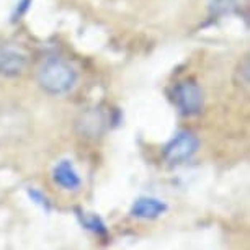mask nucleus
Instances as JSON below:
<instances>
[{
	"mask_svg": "<svg viewBox=\"0 0 250 250\" xmlns=\"http://www.w3.org/2000/svg\"><path fill=\"white\" fill-rule=\"evenodd\" d=\"M200 141L191 131L182 129L173 136L172 141L164 147V159L170 165H180L188 162L198 152Z\"/></svg>",
	"mask_w": 250,
	"mask_h": 250,
	"instance_id": "obj_3",
	"label": "nucleus"
},
{
	"mask_svg": "<svg viewBox=\"0 0 250 250\" xmlns=\"http://www.w3.org/2000/svg\"><path fill=\"white\" fill-rule=\"evenodd\" d=\"M26 65H28V58L20 49L10 48V46L0 48V75L15 77V75L23 74Z\"/></svg>",
	"mask_w": 250,
	"mask_h": 250,
	"instance_id": "obj_5",
	"label": "nucleus"
},
{
	"mask_svg": "<svg viewBox=\"0 0 250 250\" xmlns=\"http://www.w3.org/2000/svg\"><path fill=\"white\" fill-rule=\"evenodd\" d=\"M77 216L80 219V224H82L85 229L92 230V232H95L98 235H106L108 229H106L105 223H103V219L98 214H87V213H82L80 209H77Z\"/></svg>",
	"mask_w": 250,
	"mask_h": 250,
	"instance_id": "obj_9",
	"label": "nucleus"
},
{
	"mask_svg": "<svg viewBox=\"0 0 250 250\" xmlns=\"http://www.w3.org/2000/svg\"><path fill=\"white\" fill-rule=\"evenodd\" d=\"M170 97L182 116H196L203 111V106H205V97H203L201 87L191 79L175 83Z\"/></svg>",
	"mask_w": 250,
	"mask_h": 250,
	"instance_id": "obj_2",
	"label": "nucleus"
},
{
	"mask_svg": "<svg viewBox=\"0 0 250 250\" xmlns=\"http://www.w3.org/2000/svg\"><path fill=\"white\" fill-rule=\"evenodd\" d=\"M239 0H209V17L221 18L239 10Z\"/></svg>",
	"mask_w": 250,
	"mask_h": 250,
	"instance_id": "obj_8",
	"label": "nucleus"
},
{
	"mask_svg": "<svg viewBox=\"0 0 250 250\" xmlns=\"http://www.w3.org/2000/svg\"><path fill=\"white\" fill-rule=\"evenodd\" d=\"M53 182L67 191L79 190L80 185H82V180H80L74 164L67 159L61 160V162L53 168Z\"/></svg>",
	"mask_w": 250,
	"mask_h": 250,
	"instance_id": "obj_7",
	"label": "nucleus"
},
{
	"mask_svg": "<svg viewBox=\"0 0 250 250\" xmlns=\"http://www.w3.org/2000/svg\"><path fill=\"white\" fill-rule=\"evenodd\" d=\"M110 121L111 118L102 108H90V110H87L79 116L77 123H75V129L80 134V138L95 141L102 138Z\"/></svg>",
	"mask_w": 250,
	"mask_h": 250,
	"instance_id": "obj_4",
	"label": "nucleus"
},
{
	"mask_svg": "<svg viewBox=\"0 0 250 250\" xmlns=\"http://www.w3.org/2000/svg\"><path fill=\"white\" fill-rule=\"evenodd\" d=\"M77 82L74 65L61 58H51L41 65L38 72V83L49 95H64L72 90Z\"/></svg>",
	"mask_w": 250,
	"mask_h": 250,
	"instance_id": "obj_1",
	"label": "nucleus"
},
{
	"mask_svg": "<svg viewBox=\"0 0 250 250\" xmlns=\"http://www.w3.org/2000/svg\"><path fill=\"white\" fill-rule=\"evenodd\" d=\"M235 83L244 88L249 87V82H250V62H249V58H245L242 62L237 65V70H235Z\"/></svg>",
	"mask_w": 250,
	"mask_h": 250,
	"instance_id": "obj_10",
	"label": "nucleus"
},
{
	"mask_svg": "<svg viewBox=\"0 0 250 250\" xmlns=\"http://www.w3.org/2000/svg\"><path fill=\"white\" fill-rule=\"evenodd\" d=\"M26 193H28V196L31 198V201H35L38 206L43 208L46 213H49V211H51V201L48 200V196H46L43 191H40L38 188H26Z\"/></svg>",
	"mask_w": 250,
	"mask_h": 250,
	"instance_id": "obj_11",
	"label": "nucleus"
},
{
	"mask_svg": "<svg viewBox=\"0 0 250 250\" xmlns=\"http://www.w3.org/2000/svg\"><path fill=\"white\" fill-rule=\"evenodd\" d=\"M168 209L167 203L152 196H141L131 206L129 214L136 219H155Z\"/></svg>",
	"mask_w": 250,
	"mask_h": 250,
	"instance_id": "obj_6",
	"label": "nucleus"
},
{
	"mask_svg": "<svg viewBox=\"0 0 250 250\" xmlns=\"http://www.w3.org/2000/svg\"><path fill=\"white\" fill-rule=\"evenodd\" d=\"M31 2H33V0H20V2L17 3L15 10H13V13H12V21H18V20H20V18L25 15L28 10H30Z\"/></svg>",
	"mask_w": 250,
	"mask_h": 250,
	"instance_id": "obj_12",
	"label": "nucleus"
}]
</instances>
